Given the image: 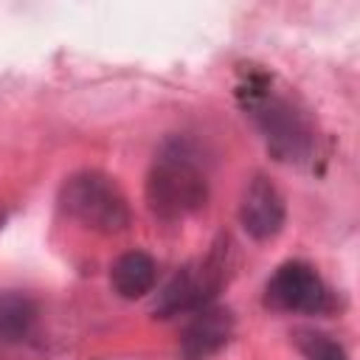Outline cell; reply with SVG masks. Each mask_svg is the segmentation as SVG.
<instances>
[{
  "label": "cell",
  "mask_w": 360,
  "mask_h": 360,
  "mask_svg": "<svg viewBox=\"0 0 360 360\" xmlns=\"http://www.w3.org/2000/svg\"><path fill=\"white\" fill-rule=\"evenodd\" d=\"M110 284L127 301L143 298L158 284V262L146 250H127L110 264Z\"/></svg>",
  "instance_id": "cell-9"
},
{
  "label": "cell",
  "mask_w": 360,
  "mask_h": 360,
  "mask_svg": "<svg viewBox=\"0 0 360 360\" xmlns=\"http://www.w3.org/2000/svg\"><path fill=\"white\" fill-rule=\"evenodd\" d=\"M233 312L228 307L219 304H208L197 312H191V318L183 326L180 335V357L183 360H211L214 354H219L228 340L233 338Z\"/></svg>",
  "instance_id": "cell-7"
},
{
  "label": "cell",
  "mask_w": 360,
  "mask_h": 360,
  "mask_svg": "<svg viewBox=\"0 0 360 360\" xmlns=\"http://www.w3.org/2000/svg\"><path fill=\"white\" fill-rule=\"evenodd\" d=\"M287 222V205L281 191L262 174H256L239 200V225L256 242H267L281 233Z\"/></svg>",
  "instance_id": "cell-6"
},
{
  "label": "cell",
  "mask_w": 360,
  "mask_h": 360,
  "mask_svg": "<svg viewBox=\"0 0 360 360\" xmlns=\"http://www.w3.org/2000/svg\"><path fill=\"white\" fill-rule=\"evenodd\" d=\"M3 222H6V214H0V228H3Z\"/></svg>",
  "instance_id": "cell-11"
},
{
  "label": "cell",
  "mask_w": 360,
  "mask_h": 360,
  "mask_svg": "<svg viewBox=\"0 0 360 360\" xmlns=\"http://www.w3.org/2000/svg\"><path fill=\"white\" fill-rule=\"evenodd\" d=\"M295 346L307 360H349V352L338 338L321 329H298L295 332Z\"/></svg>",
  "instance_id": "cell-10"
},
{
  "label": "cell",
  "mask_w": 360,
  "mask_h": 360,
  "mask_svg": "<svg viewBox=\"0 0 360 360\" xmlns=\"http://www.w3.org/2000/svg\"><path fill=\"white\" fill-rule=\"evenodd\" d=\"M264 307L287 315H321L332 307V290L307 262H284L273 270L262 295Z\"/></svg>",
  "instance_id": "cell-5"
},
{
  "label": "cell",
  "mask_w": 360,
  "mask_h": 360,
  "mask_svg": "<svg viewBox=\"0 0 360 360\" xmlns=\"http://www.w3.org/2000/svg\"><path fill=\"white\" fill-rule=\"evenodd\" d=\"M236 101L262 135L267 152L287 166L312 169L321 158V135L307 107L290 96L273 73L248 68L236 82Z\"/></svg>",
  "instance_id": "cell-1"
},
{
  "label": "cell",
  "mask_w": 360,
  "mask_h": 360,
  "mask_svg": "<svg viewBox=\"0 0 360 360\" xmlns=\"http://www.w3.org/2000/svg\"><path fill=\"white\" fill-rule=\"evenodd\" d=\"M39 340V307L25 292H0V354H22Z\"/></svg>",
  "instance_id": "cell-8"
},
{
  "label": "cell",
  "mask_w": 360,
  "mask_h": 360,
  "mask_svg": "<svg viewBox=\"0 0 360 360\" xmlns=\"http://www.w3.org/2000/svg\"><path fill=\"white\" fill-rule=\"evenodd\" d=\"M59 205L70 219L98 233H121L132 219L118 183L96 169L70 174L59 188Z\"/></svg>",
  "instance_id": "cell-3"
},
{
  "label": "cell",
  "mask_w": 360,
  "mask_h": 360,
  "mask_svg": "<svg viewBox=\"0 0 360 360\" xmlns=\"http://www.w3.org/2000/svg\"><path fill=\"white\" fill-rule=\"evenodd\" d=\"M228 281V250L217 248L205 259L183 264L155 295L152 312L158 318H177L191 315L219 295V290Z\"/></svg>",
  "instance_id": "cell-4"
},
{
  "label": "cell",
  "mask_w": 360,
  "mask_h": 360,
  "mask_svg": "<svg viewBox=\"0 0 360 360\" xmlns=\"http://www.w3.org/2000/svg\"><path fill=\"white\" fill-rule=\"evenodd\" d=\"M208 200V169L200 146L186 135L160 143L146 174L149 211L163 222H180L197 214Z\"/></svg>",
  "instance_id": "cell-2"
}]
</instances>
